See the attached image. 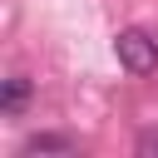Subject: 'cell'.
Segmentation results:
<instances>
[{
	"mask_svg": "<svg viewBox=\"0 0 158 158\" xmlns=\"http://www.w3.org/2000/svg\"><path fill=\"white\" fill-rule=\"evenodd\" d=\"M114 49H118V64H123L128 74H153V69H158V40H153L148 30H123V35L114 40Z\"/></svg>",
	"mask_w": 158,
	"mask_h": 158,
	"instance_id": "6da1fadb",
	"label": "cell"
},
{
	"mask_svg": "<svg viewBox=\"0 0 158 158\" xmlns=\"http://www.w3.org/2000/svg\"><path fill=\"white\" fill-rule=\"evenodd\" d=\"M138 153H158V128H153V133H143V138H138Z\"/></svg>",
	"mask_w": 158,
	"mask_h": 158,
	"instance_id": "277c9868",
	"label": "cell"
},
{
	"mask_svg": "<svg viewBox=\"0 0 158 158\" xmlns=\"http://www.w3.org/2000/svg\"><path fill=\"white\" fill-rule=\"evenodd\" d=\"M25 104H30V79H25V74H10V79H5V89H0V114H5V118H15Z\"/></svg>",
	"mask_w": 158,
	"mask_h": 158,
	"instance_id": "7a4b0ae2",
	"label": "cell"
},
{
	"mask_svg": "<svg viewBox=\"0 0 158 158\" xmlns=\"http://www.w3.org/2000/svg\"><path fill=\"white\" fill-rule=\"evenodd\" d=\"M30 153H74V138H64V133H35V138L20 143V158H30Z\"/></svg>",
	"mask_w": 158,
	"mask_h": 158,
	"instance_id": "3957f363",
	"label": "cell"
}]
</instances>
